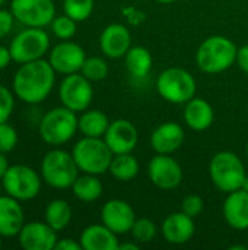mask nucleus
Masks as SVG:
<instances>
[{"label":"nucleus","instance_id":"obj_1","mask_svg":"<svg viewBox=\"0 0 248 250\" xmlns=\"http://www.w3.org/2000/svg\"><path fill=\"white\" fill-rule=\"evenodd\" d=\"M56 70L50 62L38 59L20 64L13 76V92L26 104H39L51 92L56 82Z\"/></svg>","mask_w":248,"mask_h":250},{"label":"nucleus","instance_id":"obj_2","mask_svg":"<svg viewBox=\"0 0 248 250\" xmlns=\"http://www.w3.org/2000/svg\"><path fill=\"white\" fill-rule=\"evenodd\" d=\"M238 47L235 42L224 35H212L206 38L197 48V67L208 73L216 75L228 70L237 60Z\"/></svg>","mask_w":248,"mask_h":250},{"label":"nucleus","instance_id":"obj_3","mask_svg":"<svg viewBox=\"0 0 248 250\" xmlns=\"http://www.w3.org/2000/svg\"><path fill=\"white\" fill-rule=\"evenodd\" d=\"M209 176L212 183L225 193H231L243 188L247 177L241 158L231 151L215 154L209 164Z\"/></svg>","mask_w":248,"mask_h":250},{"label":"nucleus","instance_id":"obj_4","mask_svg":"<svg viewBox=\"0 0 248 250\" xmlns=\"http://www.w3.org/2000/svg\"><path fill=\"white\" fill-rule=\"evenodd\" d=\"M72 155L80 171L88 174H104L110 170L113 151L104 141V138L83 136L72 151Z\"/></svg>","mask_w":248,"mask_h":250},{"label":"nucleus","instance_id":"obj_5","mask_svg":"<svg viewBox=\"0 0 248 250\" xmlns=\"http://www.w3.org/2000/svg\"><path fill=\"white\" fill-rule=\"evenodd\" d=\"M79 167L72 154L64 149L48 151L41 161V174L44 182L54 189L72 188L77 179Z\"/></svg>","mask_w":248,"mask_h":250},{"label":"nucleus","instance_id":"obj_6","mask_svg":"<svg viewBox=\"0 0 248 250\" xmlns=\"http://www.w3.org/2000/svg\"><path fill=\"white\" fill-rule=\"evenodd\" d=\"M158 94L171 104H186L196 95V79L183 67H168L156 79Z\"/></svg>","mask_w":248,"mask_h":250},{"label":"nucleus","instance_id":"obj_7","mask_svg":"<svg viewBox=\"0 0 248 250\" xmlns=\"http://www.w3.org/2000/svg\"><path fill=\"white\" fill-rule=\"evenodd\" d=\"M77 117L76 113L69 110L67 107H56L45 113L39 123V136L42 141L53 146H60L66 142H69L77 127Z\"/></svg>","mask_w":248,"mask_h":250},{"label":"nucleus","instance_id":"obj_8","mask_svg":"<svg viewBox=\"0 0 248 250\" xmlns=\"http://www.w3.org/2000/svg\"><path fill=\"white\" fill-rule=\"evenodd\" d=\"M50 48V37L42 28L28 26L20 31L10 42L9 50L13 62L23 64L42 59Z\"/></svg>","mask_w":248,"mask_h":250},{"label":"nucleus","instance_id":"obj_9","mask_svg":"<svg viewBox=\"0 0 248 250\" xmlns=\"http://www.w3.org/2000/svg\"><path fill=\"white\" fill-rule=\"evenodd\" d=\"M1 185L9 196L18 201H31L41 190V177L29 166L15 164L7 168Z\"/></svg>","mask_w":248,"mask_h":250},{"label":"nucleus","instance_id":"obj_10","mask_svg":"<svg viewBox=\"0 0 248 250\" xmlns=\"http://www.w3.org/2000/svg\"><path fill=\"white\" fill-rule=\"evenodd\" d=\"M60 101L64 107L75 113H82L89 108L94 98V88L89 79L82 73L66 75L58 89Z\"/></svg>","mask_w":248,"mask_h":250},{"label":"nucleus","instance_id":"obj_11","mask_svg":"<svg viewBox=\"0 0 248 250\" xmlns=\"http://www.w3.org/2000/svg\"><path fill=\"white\" fill-rule=\"evenodd\" d=\"M10 12L25 26L44 28L51 25L56 16V6L53 0H12Z\"/></svg>","mask_w":248,"mask_h":250},{"label":"nucleus","instance_id":"obj_12","mask_svg":"<svg viewBox=\"0 0 248 250\" xmlns=\"http://www.w3.org/2000/svg\"><path fill=\"white\" fill-rule=\"evenodd\" d=\"M148 176L158 189L174 190L183 182V168L168 154H156L148 164Z\"/></svg>","mask_w":248,"mask_h":250},{"label":"nucleus","instance_id":"obj_13","mask_svg":"<svg viewBox=\"0 0 248 250\" xmlns=\"http://www.w3.org/2000/svg\"><path fill=\"white\" fill-rule=\"evenodd\" d=\"M85 59V50L79 44L69 40H63L51 48L48 62L57 73L72 75L80 72Z\"/></svg>","mask_w":248,"mask_h":250},{"label":"nucleus","instance_id":"obj_14","mask_svg":"<svg viewBox=\"0 0 248 250\" xmlns=\"http://www.w3.org/2000/svg\"><path fill=\"white\" fill-rule=\"evenodd\" d=\"M101 221L117 236L126 234L130 233L136 221V214L130 204H127L126 201L111 199L107 204H104L101 209Z\"/></svg>","mask_w":248,"mask_h":250},{"label":"nucleus","instance_id":"obj_15","mask_svg":"<svg viewBox=\"0 0 248 250\" xmlns=\"http://www.w3.org/2000/svg\"><path fill=\"white\" fill-rule=\"evenodd\" d=\"M104 141L113 151V154H127L132 152L139 141V133L136 126L126 120L117 119L110 122V126L104 135Z\"/></svg>","mask_w":248,"mask_h":250},{"label":"nucleus","instance_id":"obj_16","mask_svg":"<svg viewBox=\"0 0 248 250\" xmlns=\"http://www.w3.org/2000/svg\"><path fill=\"white\" fill-rule=\"evenodd\" d=\"M18 237L25 250H53L57 243V231L41 221L23 224Z\"/></svg>","mask_w":248,"mask_h":250},{"label":"nucleus","instance_id":"obj_17","mask_svg":"<svg viewBox=\"0 0 248 250\" xmlns=\"http://www.w3.org/2000/svg\"><path fill=\"white\" fill-rule=\"evenodd\" d=\"M99 47L104 56L110 59L124 57L132 47V35L123 23H110L99 37Z\"/></svg>","mask_w":248,"mask_h":250},{"label":"nucleus","instance_id":"obj_18","mask_svg":"<svg viewBox=\"0 0 248 250\" xmlns=\"http://www.w3.org/2000/svg\"><path fill=\"white\" fill-rule=\"evenodd\" d=\"M184 130L175 122H165L159 125L151 135V146L156 154H174L184 142Z\"/></svg>","mask_w":248,"mask_h":250},{"label":"nucleus","instance_id":"obj_19","mask_svg":"<svg viewBox=\"0 0 248 250\" xmlns=\"http://www.w3.org/2000/svg\"><path fill=\"white\" fill-rule=\"evenodd\" d=\"M194 218L189 217L183 211L170 214L161 226L164 239L171 245H184L190 242L194 236Z\"/></svg>","mask_w":248,"mask_h":250},{"label":"nucleus","instance_id":"obj_20","mask_svg":"<svg viewBox=\"0 0 248 250\" xmlns=\"http://www.w3.org/2000/svg\"><path fill=\"white\" fill-rule=\"evenodd\" d=\"M224 218L227 224L237 230L244 231L248 229V192L244 189L228 193L224 207Z\"/></svg>","mask_w":248,"mask_h":250},{"label":"nucleus","instance_id":"obj_21","mask_svg":"<svg viewBox=\"0 0 248 250\" xmlns=\"http://www.w3.org/2000/svg\"><path fill=\"white\" fill-rule=\"evenodd\" d=\"M20 201L6 195L0 196V234L3 237H15L25 224Z\"/></svg>","mask_w":248,"mask_h":250},{"label":"nucleus","instance_id":"obj_22","mask_svg":"<svg viewBox=\"0 0 248 250\" xmlns=\"http://www.w3.org/2000/svg\"><path fill=\"white\" fill-rule=\"evenodd\" d=\"M79 242L85 250H117L120 245L117 234L104 224L88 226L82 231Z\"/></svg>","mask_w":248,"mask_h":250},{"label":"nucleus","instance_id":"obj_23","mask_svg":"<svg viewBox=\"0 0 248 250\" xmlns=\"http://www.w3.org/2000/svg\"><path fill=\"white\" fill-rule=\"evenodd\" d=\"M183 117L186 125L191 130L203 132L212 126L215 113H213V107L206 100L194 97L189 103H186Z\"/></svg>","mask_w":248,"mask_h":250},{"label":"nucleus","instance_id":"obj_24","mask_svg":"<svg viewBox=\"0 0 248 250\" xmlns=\"http://www.w3.org/2000/svg\"><path fill=\"white\" fill-rule=\"evenodd\" d=\"M110 120L107 114L101 110H85L77 120V127L83 136L89 138H104Z\"/></svg>","mask_w":248,"mask_h":250},{"label":"nucleus","instance_id":"obj_25","mask_svg":"<svg viewBox=\"0 0 248 250\" xmlns=\"http://www.w3.org/2000/svg\"><path fill=\"white\" fill-rule=\"evenodd\" d=\"M126 67L134 78H145L151 69H152V54L146 47L136 45L130 47V50L126 53Z\"/></svg>","mask_w":248,"mask_h":250},{"label":"nucleus","instance_id":"obj_26","mask_svg":"<svg viewBox=\"0 0 248 250\" xmlns=\"http://www.w3.org/2000/svg\"><path fill=\"white\" fill-rule=\"evenodd\" d=\"M72 190L79 201L95 202L102 196L104 186L95 174L85 173V176H77V179L72 185Z\"/></svg>","mask_w":248,"mask_h":250},{"label":"nucleus","instance_id":"obj_27","mask_svg":"<svg viewBox=\"0 0 248 250\" xmlns=\"http://www.w3.org/2000/svg\"><path fill=\"white\" fill-rule=\"evenodd\" d=\"M72 207L64 199H54L45 208V223L56 231L64 230L72 221Z\"/></svg>","mask_w":248,"mask_h":250},{"label":"nucleus","instance_id":"obj_28","mask_svg":"<svg viewBox=\"0 0 248 250\" xmlns=\"http://www.w3.org/2000/svg\"><path fill=\"white\" fill-rule=\"evenodd\" d=\"M140 166L136 157L132 152L127 154H115L110 164V173L114 179L120 182H130L139 174Z\"/></svg>","mask_w":248,"mask_h":250},{"label":"nucleus","instance_id":"obj_29","mask_svg":"<svg viewBox=\"0 0 248 250\" xmlns=\"http://www.w3.org/2000/svg\"><path fill=\"white\" fill-rule=\"evenodd\" d=\"M80 73L86 79H89L91 82H99V81L107 78V75H108V64H107V62L102 57H96V56L86 57L83 64H82Z\"/></svg>","mask_w":248,"mask_h":250},{"label":"nucleus","instance_id":"obj_30","mask_svg":"<svg viewBox=\"0 0 248 250\" xmlns=\"http://www.w3.org/2000/svg\"><path fill=\"white\" fill-rule=\"evenodd\" d=\"M95 7L94 0H63V9L67 16L75 19L76 22L86 21Z\"/></svg>","mask_w":248,"mask_h":250},{"label":"nucleus","instance_id":"obj_31","mask_svg":"<svg viewBox=\"0 0 248 250\" xmlns=\"http://www.w3.org/2000/svg\"><path fill=\"white\" fill-rule=\"evenodd\" d=\"M130 233L137 243H151L156 236V224L149 218H136Z\"/></svg>","mask_w":248,"mask_h":250},{"label":"nucleus","instance_id":"obj_32","mask_svg":"<svg viewBox=\"0 0 248 250\" xmlns=\"http://www.w3.org/2000/svg\"><path fill=\"white\" fill-rule=\"evenodd\" d=\"M76 21L67 16L66 13L63 16H56L51 22V29L54 35L60 40H70L76 34Z\"/></svg>","mask_w":248,"mask_h":250},{"label":"nucleus","instance_id":"obj_33","mask_svg":"<svg viewBox=\"0 0 248 250\" xmlns=\"http://www.w3.org/2000/svg\"><path fill=\"white\" fill-rule=\"evenodd\" d=\"M18 145V132L7 122L0 123V152H12Z\"/></svg>","mask_w":248,"mask_h":250},{"label":"nucleus","instance_id":"obj_34","mask_svg":"<svg viewBox=\"0 0 248 250\" xmlns=\"http://www.w3.org/2000/svg\"><path fill=\"white\" fill-rule=\"evenodd\" d=\"M203 208H205V202L203 198L199 195H187L181 202V211L191 218L199 217L203 212Z\"/></svg>","mask_w":248,"mask_h":250},{"label":"nucleus","instance_id":"obj_35","mask_svg":"<svg viewBox=\"0 0 248 250\" xmlns=\"http://www.w3.org/2000/svg\"><path fill=\"white\" fill-rule=\"evenodd\" d=\"M13 107H15L13 94L6 86L0 85V123L9 120V117L13 113Z\"/></svg>","mask_w":248,"mask_h":250},{"label":"nucleus","instance_id":"obj_36","mask_svg":"<svg viewBox=\"0 0 248 250\" xmlns=\"http://www.w3.org/2000/svg\"><path fill=\"white\" fill-rule=\"evenodd\" d=\"M13 21H15V16L10 10L0 9V40L4 38L12 31Z\"/></svg>","mask_w":248,"mask_h":250},{"label":"nucleus","instance_id":"obj_37","mask_svg":"<svg viewBox=\"0 0 248 250\" xmlns=\"http://www.w3.org/2000/svg\"><path fill=\"white\" fill-rule=\"evenodd\" d=\"M235 63L238 64V67H240L244 73H247L248 75V44L238 48Z\"/></svg>","mask_w":248,"mask_h":250},{"label":"nucleus","instance_id":"obj_38","mask_svg":"<svg viewBox=\"0 0 248 250\" xmlns=\"http://www.w3.org/2000/svg\"><path fill=\"white\" fill-rule=\"evenodd\" d=\"M82 245L80 242H75L72 239H61V240H57L54 250H82Z\"/></svg>","mask_w":248,"mask_h":250},{"label":"nucleus","instance_id":"obj_39","mask_svg":"<svg viewBox=\"0 0 248 250\" xmlns=\"http://www.w3.org/2000/svg\"><path fill=\"white\" fill-rule=\"evenodd\" d=\"M12 54H10V50L4 45H0V70L7 67L9 63L12 62Z\"/></svg>","mask_w":248,"mask_h":250},{"label":"nucleus","instance_id":"obj_40","mask_svg":"<svg viewBox=\"0 0 248 250\" xmlns=\"http://www.w3.org/2000/svg\"><path fill=\"white\" fill-rule=\"evenodd\" d=\"M9 167H10V166H9V161H7V158H6L4 152H0V180H1L3 176L6 174V171H7Z\"/></svg>","mask_w":248,"mask_h":250},{"label":"nucleus","instance_id":"obj_41","mask_svg":"<svg viewBox=\"0 0 248 250\" xmlns=\"http://www.w3.org/2000/svg\"><path fill=\"white\" fill-rule=\"evenodd\" d=\"M139 249V245H134V243H123V245H118V250H137Z\"/></svg>","mask_w":248,"mask_h":250},{"label":"nucleus","instance_id":"obj_42","mask_svg":"<svg viewBox=\"0 0 248 250\" xmlns=\"http://www.w3.org/2000/svg\"><path fill=\"white\" fill-rule=\"evenodd\" d=\"M155 1H158V3H164V4H170V3H174V1H177V0H155Z\"/></svg>","mask_w":248,"mask_h":250},{"label":"nucleus","instance_id":"obj_43","mask_svg":"<svg viewBox=\"0 0 248 250\" xmlns=\"http://www.w3.org/2000/svg\"><path fill=\"white\" fill-rule=\"evenodd\" d=\"M241 189H244L246 192H248V176L246 177V180H244V183H243V188Z\"/></svg>","mask_w":248,"mask_h":250},{"label":"nucleus","instance_id":"obj_44","mask_svg":"<svg viewBox=\"0 0 248 250\" xmlns=\"http://www.w3.org/2000/svg\"><path fill=\"white\" fill-rule=\"evenodd\" d=\"M1 239H3V236L0 234V249H1V246H3V240H1Z\"/></svg>","mask_w":248,"mask_h":250},{"label":"nucleus","instance_id":"obj_45","mask_svg":"<svg viewBox=\"0 0 248 250\" xmlns=\"http://www.w3.org/2000/svg\"><path fill=\"white\" fill-rule=\"evenodd\" d=\"M4 1H6V0H0V7H1V6L4 4Z\"/></svg>","mask_w":248,"mask_h":250},{"label":"nucleus","instance_id":"obj_46","mask_svg":"<svg viewBox=\"0 0 248 250\" xmlns=\"http://www.w3.org/2000/svg\"><path fill=\"white\" fill-rule=\"evenodd\" d=\"M246 151H247V154H248V142H247V146H246Z\"/></svg>","mask_w":248,"mask_h":250}]
</instances>
